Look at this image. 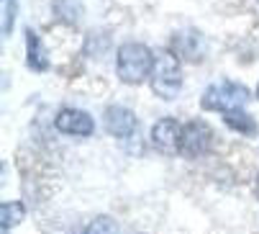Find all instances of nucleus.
Wrapping results in <instances>:
<instances>
[{
  "label": "nucleus",
  "instance_id": "nucleus-1",
  "mask_svg": "<svg viewBox=\"0 0 259 234\" xmlns=\"http://www.w3.org/2000/svg\"><path fill=\"white\" fill-rule=\"evenodd\" d=\"M152 70H154V52L146 44H139V42L121 44L116 54V72L121 77V83L139 85L141 80L152 77Z\"/></svg>",
  "mask_w": 259,
  "mask_h": 234
},
{
  "label": "nucleus",
  "instance_id": "nucleus-2",
  "mask_svg": "<svg viewBox=\"0 0 259 234\" xmlns=\"http://www.w3.org/2000/svg\"><path fill=\"white\" fill-rule=\"evenodd\" d=\"M152 90L162 101H175L182 90V64L180 57L172 49H159L154 54V70H152Z\"/></svg>",
  "mask_w": 259,
  "mask_h": 234
},
{
  "label": "nucleus",
  "instance_id": "nucleus-3",
  "mask_svg": "<svg viewBox=\"0 0 259 234\" xmlns=\"http://www.w3.org/2000/svg\"><path fill=\"white\" fill-rule=\"evenodd\" d=\"M249 101V90L246 85L236 83V80H221V83H213L205 88L203 98H200V106L205 111H215V113H229V111H239L244 108Z\"/></svg>",
  "mask_w": 259,
  "mask_h": 234
},
{
  "label": "nucleus",
  "instance_id": "nucleus-4",
  "mask_svg": "<svg viewBox=\"0 0 259 234\" xmlns=\"http://www.w3.org/2000/svg\"><path fill=\"white\" fill-rule=\"evenodd\" d=\"M213 144V131L205 121H188L182 124V137H180V154L188 160H198L210 149Z\"/></svg>",
  "mask_w": 259,
  "mask_h": 234
},
{
  "label": "nucleus",
  "instance_id": "nucleus-5",
  "mask_svg": "<svg viewBox=\"0 0 259 234\" xmlns=\"http://www.w3.org/2000/svg\"><path fill=\"white\" fill-rule=\"evenodd\" d=\"M103 126L110 137L128 139L139 131V119H136V113L126 106H108L105 113H103Z\"/></svg>",
  "mask_w": 259,
  "mask_h": 234
},
{
  "label": "nucleus",
  "instance_id": "nucleus-6",
  "mask_svg": "<svg viewBox=\"0 0 259 234\" xmlns=\"http://www.w3.org/2000/svg\"><path fill=\"white\" fill-rule=\"evenodd\" d=\"M54 126L69 137H90L95 131V121L88 111L80 108H62L54 119Z\"/></svg>",
  "mask_w": 259,
  "mask_h": 234
},
{
  "label": "nucleus",
  "instance_id": "nucleus-7",
  "mask_svg": "<svg viewBox=\"0 0 259 234\" xmlns=\"http://www.w3.org/2000/svg\"><path fill=\"white\" fill-rule=\"evenodd\" d=\"M172 52H175L180 59L200 62L203 54H205V39H203V34L195 31V28L177 31V34L172 36Z\"/></svg>",
  "mask_w": 259,
  "mask_h": 234
},
{
  "label": "nucleus",
  "instance_id": "nucleus-8",
  "mask_svg": "<svg viewBox=\"0 0 259 234\" xmlns=\"http://www.w3.org/2000/svg\"><path fill=\"white\" fill-rule=\"evenodd\" d=\"M180 137H182V126L175 119H159L152 129V144L154 149H159L162 154H177L180 152Z\"/></svg>",
  "mask_w": 259,
  "mask_h": 234
},
{
  "label": "nucleus",
  "instance_id": "nucleus-9",
  "mask_svg": "<svg viewBox=\"0 0 259 234\" xmlns=\"http://www.w3.org/2000/svg\"><path fill=\"white\" fill-rule=\"evenodd\" d=\"M26 64L33 70V72H44L49 67V52L41 42V36L36 34L33 28H26Z\"/></svg>",
  "mask_w": 259,
  "mask_h": 234
},
{
  "label": "nucleus",
  "instance_id": "nucleus-10",
  "mask_svg": "<svg viewBox=\"0 0 259 234\" xmlns=\"http://www.w3.org/2000/svg\"><path fill=\"white\" fill-rule=\"evenodd\" d=\"M224 121H226L234 131H239V134H244V137H256V121H254V116L246 113L244 108L224 113Z\"/></svg>",
  "mask_w": 259,
  "mask_h": 234
},
{
  "label": "nucleus",
  "instance_id": "nucleus-11",
  "mask_svg": "<svg viewBox=\"0 0 259 234\" xmlns=\"http://www.w3.org/2000/svg\"><path fill=\"white\" fill-rule=\"evenodd\" d=\"M23 216H26V209H23V204H18V201H6L3 206H0V221H3V229L16 226Z\"/></svg>",
  "mask_w": 259,
  "mask_h": 234
},
{
  "label": "nucleus",
  "instance_id": "nucleus-12",
  "mask_svg": "<svg viewBox=\"0 0 259 234\" xmlns=\"http://www.w3.org/2000/svg\"><path fill=\"white\" fill-rule=\"evenodd\" d=\"M54 11L59 13V18H64V21H72V23H75V21L82 16V6L77 3V0H57Z\"/></svg>",
  "mask_w": 259,
  "mask_h": 234
},
{
  "label": "nucleus",
  "instance_id": "nucleus-13",
  "mask_svg": "<svg viewBox=\"0 0 259 234\" xmlns=\"http://www.w3.org/2000/svg\"><path fill=\"white\" fill-rule=\"evenodd\" d=\"M85 234H118V224L110 216H98V219L90 221Z\"/></svg>",
  "mask_w": 259,
  "mask_h": 234
},
{
  "label": "nucleus",
  "instance_id": "nucleus-14",
  "mask_svg": "<svg viewBox=\"0 0 259 234\" xmlns=\"http://www.w3.org/2000/svg\"><path fill=\"white\" fill-rule=\"evenodd\" d=\"M18 11V0H3V34H11V26H13V16Z\"/></svg>",
  "mask_w": 259,
  "mask_h": 234
},
{
  "label": "nucleus",
  "instance_id": "nucleus-15",
  "mask_svg": "<svg viewBox=\"0 0 259 234\" xmlns=\"http://www.w3.org/2000/svg\"><path fill=\"white\" fill-rule=\"evenodd\" d=\"M256 193H259V178H256Z\"/></svg>",
  "mask_w": 259,
  "mask_h": 234
},
{
  "label": "nucleus",
  "instance_id": "nucleus-16",
  "mask_svg": "<svg viewBox=\"0 0 259 234\" xmlns=\"http://www.w3.org/2000/svg\"><path fill=\"white\" fill-rule=\"evenodd\" d=\"M256 98H259V88H256Z\"/></svg>",
  "mask_w": 259,
  "mask_h": 234
},
{
  "label": "nucleus",
  "instance_id": "nucleus-17",
  "mask_svg": "<svg viewBox=\"0 0 259 234\" xmlns=\"http://www.w3.org/2000/svg\"><path fill=\"white\" fill-rule=\"evenodd\" d=\"M256 3H259V0H256Z\"/></svg>",
  "mask_w": 259,
  "mask_h": 234
}]
</instances>
